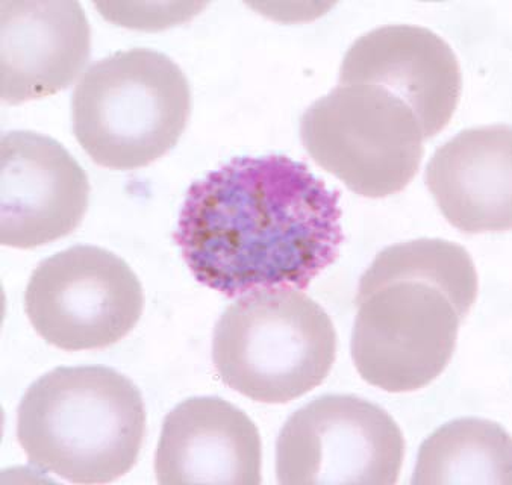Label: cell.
I'll use <instances>...</instances> for the list:
<instances>
[{"label": "cell", "instance_id": "obj_1", "mask_svg": "<svg viewBox=\"0 0 512 485\" xmlns=\"http://www.w3.org/2000/svg\"><path fill=\"white\" fill-rule=\"evenodd\" d=\"M340 193L285 155L238 157L188 188L175 241L197 282L228 298L308 287L344 241Z\"/></svg>", "mask_w": 512, "mask_h": 485}, {"label": "cell", "instance_id": "obj_2", "mask_svg": "<svg viewBox=\"0 0 512 485\" xmlns=\"http://www.w3.org/2000/svg\"><path fill=\"white\" fill-rule=\"evenodd\" d=\"M479 281L463 246L420 238L384 249L356 293L352 358L364 381L417 392L449 366Z\"/></svg>", "mask_w": 512, "mask_h": 485}, {"label": "cell", "instance_id": "obj_3", "mask_svg": "<svg viewBox=\"0 0 512 485\" xmlns=\"http://www.w3.org/2000/svg\"><path fill=\"white\" fill-rule=\"evenodd\" d=\"M144 435L143 396L110 367H58L28 388L17 411V440L29 463L75 484L125 476Z\"/></svg>", "mask_w": 512, "mask_h": 485}, {"label": "cell", "instance_id": "obj_4", "mask_svg": "<svg viewBox=\"0 0 512 485\" xmlns=\"http://www.w3.org/2000/svg\"><path fill=\"white\" fill-rule=\"evenodd\" d=\"M191 116L181 67L137 47L94 63L72 97L73 131L88 157L113 170L149 166L172 151Z\"/></svg>", "mask_w": 512, "mask_h": 485}, {"label": "cell", "instance_id": "obj_5", "mask_svg": "<svg viewBox=\"0 0 512 485\" xmlns=\"http://www.w3.org/2000/svg\"><path fill=\"white\" fill-rule=\"evenodd\" d=\"M337 358L325 310L293 288L252 291L214 328L213 363L228 387L261 404H288L319 387Z\"/></svg>", "mask_w": 512, "mask_h": 485}, {"label": "cell", "instance_id": "obj_6", "mask_svg": "<svg viewBox=\"0 0 512 485\" xmlns=\"http://www.w3.org/2000/svg\"><path fill=\"white\" fill-rule=\"evenodd\" d=\"M303 148L364 198L408 187L423 158L422 125L399 97L369 84H340L300 119Z\"/></svg>", "mask_w": 512, "mask_h": 485}, {"label": "cell", "instance_id": "obj_7", "mask_svg": "<svg viewBox=\"0 0 512 485\" xmlns=\"http://www.w3.org/2000/svg\"><path fill=\"white\" fill-rule=\"evenodd\" d=\"M25 310L38 335L55 348H110L141 319L143 287L113 252L75 246L38 264L26 288Z\"/></svg>", "mask_w": 512, "mask_h": 485}, {"label": "cell", "instance_id": "obj_8", "mask_svg": "<svg viewBox=\"0 0 512 485\" xmlns=\"http://www.w3.org/2000/svg\"><path fill=\"white\" fill-rule=\"evenodd\" d=\"M405 458L396 420L353 395H325L291 414L276 442L279 484L393 485Z\"/></svg>", "mask_w": 512, "mask_h": 485}, {"label": "cell", "instance_id": "obj_9", "mask_svg": "<svg viewBox=\"0 0 512 485\" xmlns=\"http://www.w3.org/2000/svg\"><path fill=\"white\" fill-rule=\"evenodd\" d=\"M90 184L54 138L7 132L0 143V241L34 249L72 234L88 208Z\"/></svg>", "mask_w": 512, "mask_h": 485}, {"label": "cell", "instance_id": "obj_10", "mask_svg": "<svg viewBox=\"0 0 512 485\" xmlns=\"http://www.w3.org/2000/svg\"><path fill=\"white\" fill-rule=\"evenodd\" d=\"M340 84L384 88L419 119L426 140L440 134L458 108L463 76L452 47L420 26L373 29L350 46Z\"/></svg>", "mask_w": 512, "mask_h": 485}, {"label": "cell", "instance_id": "obj_11", "mask_svg": "<svg viewBox=\"0 0 512 485\" xmlns=\"http://www.w3.org/2000/svg\"><path fill=\"white\" fill-rule=\"evenodd\" d=\"M91 32L79 2L0 4V96L20 105L66 90L90 58Z\"/></svg>", "mask_w": 512, "mask_h": 485}, {"label": "cell", "instance_id": "obj_12", "mask_svg": "<svg viewBox=\"0 0 512 485\" xmlns=\"http://www.w3.org/2000/svg\"><path fill=\"white\" fill-rule=\"evenodd\" d=\"M261 466L258 428L225 399H187L164 419L155 454L160 484L258 485Z\"/></svg>", "mask_w": 512, "mask_h": 485}, {"label": "cell", "instance_id": "obj_13", "mask_svg": "<svg viewBox=\"0 0 512 485\" xmlns=\"http://www.w3.org/2000/svg\"><path fill=\"white\" fill-rule=\"evenodd\" d=\"M511 126L459 132L429 161L426 184L444 219L464 234L511 228Z\"/></svg>", "mask_w": 512, "mask_h": 485}, {"label": "cell", "instance_id": "obj_14", "mask_svg": "<svg viewBox=\"0 0 512 485\" xmlns=\"http://www.w3.org/2000/svg\"><path fill=\"white\" fill-rule=\"evenodd\" d=\"M413 484H512L508 431L479 417L446 423L420 446Z\"/></svg>", "mask_w": 512, "mask_h": 485}]
</instances>
